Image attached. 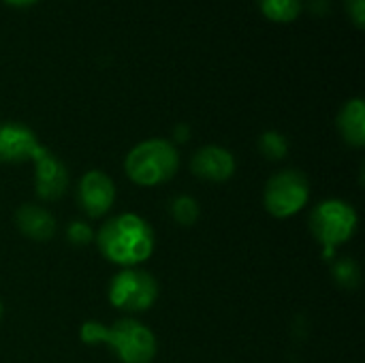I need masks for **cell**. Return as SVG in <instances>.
<instances>
[{"mask_svg":"<svg viewBox=\"0 0 365 363\" xmlns=\"http://www.w3.org/2000/svg\"><path fill=\"white\" fill-rule=\"evenodd\" d=\"M81 340L86 344H107L122 363H152L156 357V338L139 321L122 319L111 327L88 321L81 327Z\"/></svg>","mask_w":365,"mask_h":363,"instance_id":"7a4b0ae2","label":"cell"},{"mask_svg":"<svg viewBox=\"0 0 365 363\" xmlns=\"http://www.w3.org/2000/svg\"><path fill=\"white\" fill-rule=\"evenodd\" d=\"M190 169L197 178L207 182H225L235 173V158L229 150L218 145H205L201 148L192 160Z\"/></svg>","mask_w":365,"mask_h":363,"instance_id":"30bf717a","label":"cell"},{"mask_svg":"<svg viewBox=\"0 0 365 363\" xmlns=\"http://www.w3.org/2000/svg\"><path fill=\"white\" fill-rule=\"evenodd\" d=\"M349 13L357 28H364L365 24V0H346Z\"/></svg>","mask_w":365,"mask_h":363,"instance_id":"ac0fdd59","label":"cell"},{"mask_svg":"<svg viewBox=\"0 0 365 363\" xmlns=\"http://www.w3.org/2000/svg\"><path fill=\"white\" fill-rule=\"evenodd\" d=\"M77 201L79 208L83 210L86 216L90 218H101L105 216L113 201H115V186L109 175L103 171H88L77 186Z\"/></svg>","mask_w":365,"mask_h":363,"instance_id":"ba28073f","label":"cell"},{"mask_svg":"<svg viewBox=\"0 0 365 363\" xmlns=\"http://www.w3.org/2000/svg\"><path fill=\"white\" fill-rule=\"evenodd\" d=\"M357 229V212L340 199L321 201L310 214V231L325 248H336L353 237Z\"/></svg>","mask_w":365,"mask_h":363,"instance_id":"277c9868","label":"cell"},{"mask_svg":"<svg viewBox=\"0 0 365 363\" xmlns=\"http://www.w3.org/2000/svg\"><path fill=\"white\" fill-rule=\"evenodd\" d=\"M310 199V184L302 171L284 169L276 173L263 193V203L267 212L276 218H289L297 214Z\"/></svg>","mask_w":365,"mask_h":363,"instance_id":"5b68a950","label":"cell"},{"mask_svg":"<svg viewBox=\"0 0 365 363\" xmlns=\"http://www.w3.org/2000/svg\"><path fill=\"white\" fill-rule=\"evenodd\" d=\"M36 135L17 122H4L0 124V163H26L32 158V154L38 148Z\"/></svg>","mask_w":365,"mask_h":363,"instance_id":"9c48e42d","label":"cell"},{"mask_svg":"<svg viewBox=\"0 0 365 363\" xmlns=\"http://www.w3.org/2000/svg\"><path fill=\"white\" fill-rule=\"evenodd\" d=\"M261 11L274 21H293L302 11V0H259Z\"/></svg>","mask_w":365,"mask_h":363,"instance_id":"4fadbf2b","label":"cell"},{"mask_svg":"<svg viewBox=\"0 0 365 363\" xmlns=\"http://www.w3.org/2000/svg\"><path fill=\"white\" fill-rule=\"evenodd\" d=\"M0 317H2V302H0Z\"/></svg>","mask_w":365,"mask_h":363,"instance_id":"ffe728a7","label":"cell"},{"mask_svg":"<svg viewBox=\"0 0 365 363\" xmlns=\"http://www.w3.org/2000/svg\"><path fill=\"white\" fill-rule=\"evenodd\" d=\"M338 128L344 137V141L353 148L365 145V105L361 98L349 101L340 116H338Z\"/></svg>","mask_w":365,"mask_h":363,"instance_id":"7c38bea8","label":"cell"},{"mask_svg":"<svg viewBox=\"0 0 365 363\" xmlns=\"http://www.w3.org/2000/svg\"><path fill=\"white\" fill-rule=\"evenodd\" d=\"M15 225H17L19 233H24L26 237H30L34 242H47L56 233L53 216L38 205H21L15 212Z\"/></svg>","mask_w":365,"mask_h":363,"instance_id":"8fae6325","label":"cell"},{"mask_svg":"<svg viewBox=\"0 0 365 363\" xmlns=\"http://www.w3.org/2000/svg\"><path fill=\"white\" fill-rule=\"evenodd\" d=\"M158 300V282L152 274L124 270L109 285V302L126 312H145Z\"/></svg>","mask_w":365,"mask_h":363,"instance_id":"8992f818","label":"cell"},{"mask_svg":"<svg viewBox=\"0 0 365 363\" xmlns=\"http://www.w3.org/2000/svg\"><path fill=\"white\" fill-rule=\"evenodd\" d=\"M98 250L111 263L133 267L154 252V231L139 214H120L109 218L96 233Z\"/></svg>","mask_w":365,"mask_h":363,"instance_id":"6da1fadb","label":"cell"},{"mask_svg":"<svg viewBox=\"0 0 365 363\" xmlns=\"http://www.w3.org/2000/svg\"><path fill=\"white\" fill-rule=\"evenodd\" d=\"M66 237H68V242H71L73 246H88V244L92 242L94 235H92V229H90L88 223L77 220V223H71V225H68Z\"/></svg>","mask_w":365,"mask_h":363,"instance_id":"e0dca14e","label":"cell"},{"mask_svg":"<svg viewBox=\"0 0 365 363\" xmlns=\"http://www.w3.org/2000/svg\"><path fill=\"white\" fill-rule=\"evenodd\" d=\"M6 4H13V6H30V4H34L36 0H4Z\"/></svg>","mask_w":365,"mask_h":363,"instance_id":"d6986e66","label":"cell"},{"mask_svg":"<svg viewBox=\"0 0 365 363\" xmlns=\"http://www.w3.org/2000/svg\"><path fill=\"white\" fill-rule=\"evenodd\" d=\"M259 148H261V152H263L269 160H280V158H284L287 152H289L287 139H284L280 133H276V131H269V133L261 135Z\"/></svg>","mask_w":365,"mask_h":363,"instance_id":"9a60e30c","label":"cell"},{"mask_svg":"<svg viewBox=\"0 0 365 363\" xmlns=\"http://www.w3.org/2000/svg\"><path fill=\"white\" fill-rule=\"evenodd\" d=\"M34 165V190L43 201L60 199L68 188V171L66 167L43 145L36 148L32 154Z\"/></svg>","mask_w":365,"mask_h":363,"instance_id":"52a82bcc","label":"cell"},{"mask_svg":"<svg viewBox=\"0 0 365 363\" xmlns=\"http://www.w3.org/2000/svg\"><path fill=\"white\" fill-rule=\"evenodd\" d=\"M171 216H173V220H175L178 225L190 227V225H195L197 218H199V203H197L192 197L182 195V197L173 199V203H171Z\"/></svg>","mask_w":365,"mask_h":363,"instance_id":"5bb4252c","label":"cell"},{"mask_svg":"<svg viewBox=\"0 0 365 363\" xmlns=\"http://www.w3.org/2000/svg\"><path fill=\"white\" fill-rule=\"evenodd\" d=\"M334 274H336V280H338L342 287H346V289H353V287L359 285V267H357L351 259L336 263Z\"/></svg>","mask_w":365,"mask_h":363,"instance_id":"2e32d148","label":"cell"},{"mask_svg":"<svg viewBox=\"0 0 365 363\" xmlns=\"http://www.w3.org/2000/svg\"><path fill=\"white\" fill-rule=\"evenodd\" d=\"M178 167V150L171 141L165 139H148L135 145L124 160L128 178L139 186H158L163 182H169L175 175Z\"/></svg>","mask_w":365,"mask_h":363,"instance_id":"3957f363","label":"cell"}]
</instances>
